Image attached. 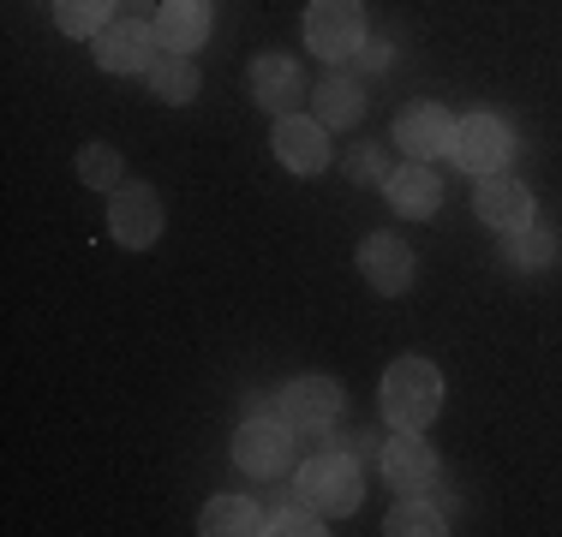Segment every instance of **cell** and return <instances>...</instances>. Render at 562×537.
Here are the masks:
<instances>
[{
	"instance_id": "cell-14",
	"label": "cell",
	"mask_w": 562,
	"mask_h": 537,
	"mask_svg": "<svg viewBox=\"0 0 562 537\" xmlns=\"http://www.w3.org/2000/svg\"><path fill=\"white\" fill-rule=\"evenodd\" d=\"M251 102L263 107V114H293V107L305 102V78L293 60H281V54H258L251 60Z\"/></svg>"
},
{
	"instance_id": "cell-8",
	"label": "cell",
	"mask_w": 562,
	"mask_h": 537,
	"mask_svg": "<svg viewBox=\"0 0 562 537\" xmlns=\"http://www.w3.org/2000/svg\"><path fill=\"white\" fill-rule=\"evenodd\" d=\"M270 144H276V161L288 173H300V180H312V173L329 168V126L317 114H281Z\"/></svg>"
},
{
	"instance_id": "cell-12",
	"label": "cell",
	"mask_w": 562,
	"mask_h": 537,
	"mask_svg": "<svg viewBox=\"0 0 562 537\" xmlns=\"http://www.w3.org/2000/svg\"><path fill=\"white\" fill-rule=\"evenodd\" d=\"M473 209H479V221L497 227V233H527L532 227V192L515 185L508 173H485V180H479Z\"/></svg>"
},
{
	"instance_id": "cell-19",
	"label": "cell",
	"mask_w": 562,
	"mask_h": 537,
	"mask_svg": "<svg viewBox=\"0 0 562 537\" xmlns=\"http://www.w3.org/2000/svg\"><path fill=\"white\" fill-rule=\"evenodd\" d=\"M144 78H150V90H156L162 102H173V107H186L198 90H204V72H198L192 54H162V60H156Z\"/></svg>"
},
{
	"instance_id": "cell-16",
	"label": "cell",
	"mask_w": 562,
	"mask_h": 537,
	"mask_svg": "<svg viewBox=\"0 0 562 537\" xmlns=\"http://www.w3.org/2000/svg\"><path fill=\"white\" fill-rule=\"evenodd\" d=\"M156 36H162L168 54L204 48V36H210V0H162V12H156Z\"/></svg>"
},
{
	"instance_id": "cell-10",
	"label": "cell",
	"mask_w": 562,
	"mask_h": 537,
	"mask_svg": "<svg viewBox=\"0 0 562 537\" xmlns=\"http://www.w3.org/2000/svg\"><path fill=\"white\" fill-rule=\"evenodd\" d=\"M454 126L461 119L437 102H413L395 114V144L407 150V161H431V156H449L454 150Z\"/></svg>"
},
{
	"instance_id": "cell-25",
	"label": "cell",
	"mask_w": 562,
	"mask_h": 537,
	"mask_svg": "<svg viewBox=\"0 0 562 537\" xmlns=\"http://www.w3.org/2000/svg\"><path fill=\"white\" fill-rule=\"evenodd\" d=\"M347 173H353L359 185H366V180H390V168H383V150H353Z\"/></svg>"
},
{
	"instance_id": "cell-6",
	"label": "cell",
	"mask_w": 562,
	"mask_h": 537,
	"mask_svg": "<svg viewBox=\"0 0 562 537\" xmlns=\"http://www.w3.org/2000/svg\"><path fill=\"white\" fill-rule=\"evenodd\" d=\"M454 161H461L467 173H503L508 161H515V132L503 126L497 114H467L461 126H454V150H449Z\"/></svg>"
},
{
	"instance_id": "cell-3",
	"label": "cell",
	"mask_w": 562,
	"mask_h": 537,
	"mask_svg": "<svg viewBox=\"0 0 562 537\" xmlns=\"http://www.w3.org/2000/svg\"><path fill=\"white\" fill-rule=\"evenodd\" d=\"M293 436H300V430L281 419V412H276V419L251 412V419L234 430V466H239V472H251V478H281L293 466Z\"/></svg>"
},
{
	"instance_id": "cell-24",
	"label": "cell",
	"mask_w": 562,
	"mask_h": 537,
	"mask_svg": "<svg viewBox=\"0 0 562 537\" xmlns=\"http://www.w3.org/2000/svg\"><path fill=\"white\" fill-rule=\"evenodd\" d=\"M324 514L312 502H293V507H276L270 514V537H324Z\"/></svg>"
},
{
	"instance_id": "cell-9",
	"label": "cell",
	"mask_w": 562,
	"mask_h": 537,
	"mask_svg": "<svg viewBox=\"0 0 562 537\" xmlns=\"http://www.w3.org/2000/svg\"><path fill=\"white\" fill-rule=\"evenodd\" d=\"M109 233L120 239L126 251H150L156 239H162V204H156V192L144 180L120 185L109 192Z\"/></svg>"
},
{
	"instance_id": "cell-23",
	"label": "cell",
	"mask_w": 562,
	"mask_h": 537,
	"mask_svg": "<svg viewBox=\"0 0 562 537\" xmlns=\"http://www.w3.org/2000/svg\"><path fill=\"white\" fill-rule=\"evenodd\" d=\"M557 239L551 233H539V227H527V233H508V245H503V258L515 263V268H551L557 263Z\"/></svg>"
},
{
	"instance_id": "cell-7",
	"label": "cell",
	"mask_w": 562,
	"mask_h": 537,
	"mask_svg": "<svg viewBox=\"0 0 562 537\" xmlns=\"http://www.w3.org/2000/svg\"><path fill=\"white\" fill-rule=\"evenodd\" d=\"M162 36H156V24H144V19H114L109 31L97 36V66L102 72H114V78H132V72H150L156 60H162Z\"/></svg>"
},
{
	"instance_id": "cell-4",
	"label": "cell",
	"mask_w": 562,
	"mask_h": 537,
	"mask_svg": "<svg viewBox=\"0 0 562 537\" xmlns=\"http://www.w3.org/2000/svg\"><path fill=\"white\" fill-rule=\"evenodd\" d=\"M305 43L317 60H347L366 43V7L359 0H312L305 7Z\"/></svg>"
},
{
	"instance_id": "cell-5",
	"label": "cell",
	"mask_w": 562,
	"mask_h": 537,
	"mask_svg": "<svg viewBox=\"0 0 562 537\" xmlns=\"http://www.w3.org/2000/svg\"><path fill=\"white\" fill-rule=\"evenodd\" d=\"M341 407H347V395H341L336 376H293V382L276 395V412H281L293 430H300V436L329 430V424L341 419Z\"/></svg>"
},
{
	"instance_id": "cell-17",
	"label": "cell",
	"mask_w": 562,
	"mask_h": 537,
	"mask_svg": "<svg viewBox=\"0 0 562 537\" xmlns=\"http://www.w3.org/2000/svg\"><path fill=\"white\" fill-rule=\"evenodd\" d=\"M312 107H317V119H324L329 132H347V126L366 119V90H359L353 72H336V78H324V84L312 90Z\"/></svg>"
},
{
	"instance_id": "cell-21",
	"label": "cell",
	"mask_w": 562,
	"mask_h": 537,
	"mask_svg": "<svg viewBox=\"0 0 562 537\" xmlns=\"http://www.w3.org/2000/svg\"><path fill=\"white\" fill-rule=\"evenodd\" d=\"M383 532L390 537H443V514H437L431 502H419V495H401V502L390 507V519H383Z\"/></svg>"
},
{
	"instance_id": "cell-1",
	"label": "cell",
	"mask_w": 562,
	"mask_h": 537,
	"mask_svg": "<svg viewBox=\"0 0 562 537\" xmlns=\"http://www.w3.org/2000/svg\"><path fill=\"white\" fill-rule=\"evenodd\" d=\"M378 407H383V419H390V430H425L443 412V370L419 353L395 358V365L383 370Z\"/></svg>"
},
{
	"instance_id": "cell-15",
	"label": "cell",
	"mask_w": 562,
	"mask_h": 537,
	"mask_svg": "<svg viewBox=\"0 0 562 537\" xmlns=\"http://www.w3.org/2000/svg\"><path fill=\"white\" fill-rule=\"evenodd\" d=\"M383 192H390V209H395V215H437V209H443V180H437V173L425 168V161L390 168Z\"/></svg>"
},
{
	"instance_id": "cell-13",
	"label": "cell",
	"mask_w": 562,
	"mask_h": 537,
	"mask_svg": "<svg viewBox=\"0 0 562 537\" xmlns=\"http://www.w3.org/2000/svg\"><path fill=\"white\" fill-rule=\"evenodd\" d=\"M359 275L371 281L378 293H407L413 287V245L395 233H366L359 239Z\"/></svg>"
},
{
	"instance_id": "cell-20",
	"label": "cell",
	"mask_w": 562,
	"mask_h": 537,
	"mask_svg": "<svg viewBox=\"0 0 562 537\" xmlns=\"http://www.w3.org/2000/svg\"><path fill=\"white\" fill-rule=\"evenodd\" d=\"M55 24L66 36H78V43H97L102 31L114 24V0H55Z\"/></svg>"
},
{
	"instance_id": "cell-18",
	"label": "cell",
	"mask_w": 562,
	"mask_h": 537,
	"mask_svg": "<svg viewBox=\"0 0 562 537\" xmlns=\"http://www.w3.org/2000/svg\"><path fill=\"white\" fill-rule=\"evenodd\" d=\"M198 532L204 537H258V532H270V514H258V502H246V495H216L198 514Z\"/></svg>"
},
{
	"instance_id": "cell-2",
	"label": "cell",
	"mask_w": 562,
	"mask_h": 537,
	"mask_svg": "<svg viewBox=\"0 0 562 537\" xmlns=\"http://www.w3.org/2000/svg\"><path fill=\"white\" fill-rule=\"evenodd\" d=\"M293 490H300V502H312L324 519H341V514H353V507H359L366 478H359V460L347 448H329V454H312V460L300 466Z\"/></svg>"
},
{
	"instance_id": "cell-22",
	"label": "cell",
	"mask_w": 562,
	"mask_h": 537,
	"mask_svg": "<svg viewBox=\"0 0 562 537\" xmlns=\"http://www.w3.org/2000/svg\"><path fill=\"white\" fill-rule=\"evenodd\" d=\"M78 180H85V192H120V185H126V161H120L114 144H85Z\"/></svg>"
},
{
	"instance_id": "cell-26",
	"label": "cell",
	"mask_w": 562,
	"mask_h": 537,
	"mask_svg": "<svg viewBox=\"0 0 562 537\" xmlns=\"http://www.w3.org/2000/svg\"><path fill=\"white\" fill-rule=\"evenodd\" d=\"M359 66H366V72H383V66H390V43H359Z\"/></svg>"
},
{
	"instance_id": "cell-11",
	"label": "cell",
	"mask_w": 562,
	"mask_h": 537,
	"mask_svg": "<svg viewBox=\"0 0 562 537\" xmlns=\"http://www.w3.org/2000/svg\"><path fill=\"white\" fill-rule=\"evenodd\" d=\"M378 466H383V483H390L395 495H419L425 483L437 478V454H431V442H425L419 430H395V436L383 442Z\"/></svg>"
}]
</instances>
